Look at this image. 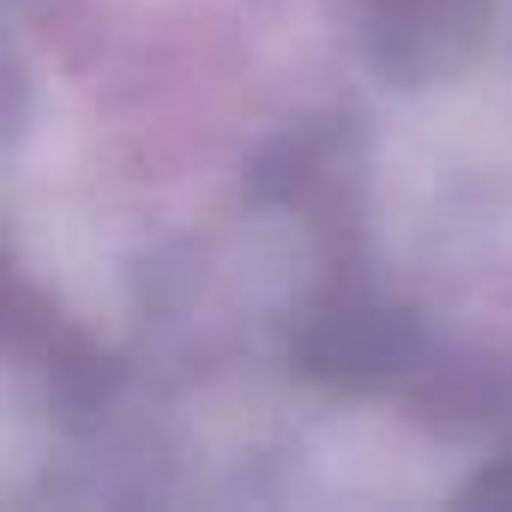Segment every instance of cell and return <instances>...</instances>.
Returning a JSON list of instances; mask_svg holds the SVG:
<instances>
[{
  "label": "cell",
  "mask_w": 512,
  "mask_h": 512,
  "mask_svg": "<svg viewBox=\"0 0 512 512\" xmlns=\"http://www.w3.org/2000/svg\"><path fill=\"white\" fill-rule=\"evenodd\" d=\"M494 0H356V37L398 85L452 79L488 37Z\"/></svg>",
  "instance_id": "obj_1"
},
{
  "label": "cell",
  "mask_w": 512,
  "mask_h": 512,
  "mask_svg": "<svg viewBox=\"0 0 512 512\" xmlns=\"http://www.w3.org/2000/svg\"><path fill=\"white\" fill-rule=\"evenodd\" d=\"M464 500H512V464H494L488 476H476L464 488Z\"/></svg>",
  "instance_id": "obj_2"
}]
</instances>
